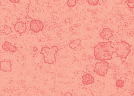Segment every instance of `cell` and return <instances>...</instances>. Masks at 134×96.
<instances>
[{
	"label": "cell",
	"instance_id": "5",
	"mask_svg": "<svg viewBox=\"0 0 134 96\" xmlns=\"http://www.w3.org/2000/svg\"><path fill=\"white\" fill-rule=\"evenodd\" d=\"M44 25L43 23L40 20L38 19H33L31 22L29 27L30 30L34 32V33H37L40 31H42L44 29Z\"/></svg>",
	"mask_w": 134,
	"mask_h": 96
},
{
	"label": "cell",
	"instance_id": "10",
	"mask_svg": "<svg viewBox=\"0 0 134 96\" xmlns=\"http://www.w3.org/2000/svg\"><path fill=\"white\" fill-rule=\"evenodd\" d=\"M82 83L84 85H89L94 83V78L90 74H86L82 76Z\"/></svg>",
	"mask_w": 134,
	"mask_h": 96
},
{
	"label": "cell",
	"instance_id": "8",
	"mask_svg": "<svg viewBox=\"0 0 134 96\" xmlns=\"http://www.w3.org/2000/svg\"><path fill=\"white\" fill-rule=\"evenodd\" d=\"M2 49H3L4 51H10V52H11V53H15L17 49L16 46L11 45V43L7 41H6L2 45Z\"/></svg>",
	"mask_w": 134,
	"mask_h": 96
},
{
	"label": "cell",
	"instance_id": "15",
	"mask_svg": "<svg viewBox=\"0 0 134 96\" xmlns=\"http://www.w3.org/2000/svg\"><path fill=\"white\" fill-rule=\"evenodd\" d=\"M126 3L127 4L128 7L130 8H134V0H128V1H126Z\"/></svg>",
	"mask_w": 134,
	"mask_h": 96
},
{
	"label": "cell",
	"instance_id": "17",
	"mask_svg": "<svg viewBox=\"0 0 134 96\" xmlns=\"http://www.w3.org/2000/svg\"><path fill=\"white\" fill-rule=\"evenodd\" d=\"M64 96H72V94L70 92H67L64 94Z\"/></svg>",
	"mask_w": 134,
	"mask_h": 96
},
{
	"label": "cell",
	"instance_id": "14",
	"mask_svg": "<svg viewBox=\"0 0 134 96\" xmlns=\"http://www.w3.org/2000/svg\"><path fill=\"white\" fill-rule=\"evenodd\" d=\"M67 5L70 7H74L77 4V0H68L67 2Z\"/></svg>",
	"mask_w": 134,
	"mask_h": 96
},
{
	"label": "cell",
	"instance_id": "12",
	"mask_svg": "<svg viewBox=\"0 0 134 96\" xmlns=\"http://www.w3.org/2000/svg\"><path fill=\"white\" fill-rule=\"evenodd\" d=\"M12 28L10 27L7 26L6 25L4 26L3 28L1 31V33L2 34L5 35L10 34V33H12Z\"/></svg>",
	"mask_w": 134,
	"mask_h": 96
},
{
	"label": "cell",
	"instance_id": "3",
	"mask_svg": "<svg viewBox=\"0 0 134 96\" xmlns=\"http://www.w3.org/2000/svg\"><path fill=\"white\" fill-rule=\"evenodd\" d=\"M59 51V48L56 46H53L51 47L45 46L41 48L40 54L43 55L44 62L49 65L53 64L56 62V54Z\"/></svg>",
	"mask_w": 134,
	"mask_h": 96
},
{
	"label": "cell",
	"instance_id": "16",
	"mask_svg": "<svg viewBox=\"0 0 134 96\" xmlns=\"http://www.w3.org/2000/svg\"><path fill=\"white\" fill-rule=\"evenodd\" d=\"M99 0H88V2L89 4L93 6H96V5H97L98 3H99Z\"/></svg>",
	"mask_w": 134,
	"mask_h": 96
},
{
	"label": "cell",
	"instance_id": "2",
	"mask_svg": "<svg viewBox=\"0 0 134 96\" xmlns=\"http://www.w3.org/2000/svg\"><path fill=\"white\" fill-rule=\"evenodd\" d=\"M132 46L124 40L117 43L116 44L113 46L114 50V53H116L117 57H120L121 59L127 58V56L132 51Z\"/></svg>",
	"mask_w": 134,
	"mask_h": 96
},
{
	"label": "cell",
	"instance_id": "18",
	"mask_svg": "<svg viewBox=\"0 0 134 96\" xmlns=\"http://www.w3.org/2000/svg\"><path fill=\"white\" fill-rule=\"evenodd\" d=\"M10 1L12 3H18L19 2V0H15V1H14V0H10Z\"/></svg>",
	"mask_w": 134,
	"mask_h": 96
},
{
	"label": "cell",
	"instance_id": "1",
	"mask_svg": "<svg viewBox=\"0 0 134 96\" xmlns=\"http://www.w3.org/2000/svg\"><path fill=\"white\" fill-rule=\"evenodd\" d=\"M112 42H100L94 47V55L95 59L101 61L111 60L114 53Z\"/></svg>",
	"mask_w": 134,
	"mask_h": 96
},
{
	"label": "cell",
	"instance_id": "13",
	"mask_svg": "<svg viewBox=\"0 0 134 96\" xmlns=\"http://www.w3.org/2000/svg\"><path fill=\"white\" fill-rule=\"evenodd\" d=\"M115 85L118 88H123L124 85V81L121 79H118L116 81Z\"/></svg>",
	"mask_w": 134,
	"mask_h": 96
},
{
	"label": "cell",
	"instance_id": "19",
	"mask_svg": "<svg viewBox=\"0 0 134 96\" xmlns=\"http://www.w3.org/2000/svg\"><path fill=\"white\" fill-rule=\"evenodd\" d=\"M131 96H134V92L133 93V94H132V95H131Z\"/></svg>",
	"mask_w": 134,
	"mask_h": 96
},
{
	"label": "cell",
	"instance_id": "4",
	"mask_svg": "<svg viewBox=\"0 0 134 96\" xmlns=\"http://www.w3.org/2000/svg\"><path fill=\"white\" fill-rule=\"evenodd\" d=\"M109 64L106 61H101L95 64L94 72L101 76L104 77L109 68Z\"/></svg>",
	"mask_w": 134,
	"mask_h": 96
},
{
	"label": "cell",
	"instance_id": "7",
	"mask_svg": "<svg viewBox=\"0 0 134 96\" xmlns=\"http://www.w3.org/2000/svg\"><path fill=\"white\" fill-rule=\"evenodd\" d=\"M1 70L4 72H10L12 71V65L10 60H2L0 63Z\"/></svg>",
	"mask_w": 134,
	"mask_h": 96
},
{
	"label": "cell",
	"instance_id": "6",
	"mask_svg": "<svg viewBox=\"0 0 134 96\" xmlns=\"http://www.w3.org/2000/svg\"><path fill=\"white\" fill-rule=\"evenodd\" d=\"M26 23L23 22H17L14 25L15 30L17 33L20 34H22L25 33L26 31Z\"/></svg>",
	"mask_w": 134,
	"mask_h": 96
},
{
	"label": "cell",
	"instance_id": "9",
	"mask_svg": "<svg viewBox=\"0 0 134 96\" xmlns=\"http://www.w3.org/2000/svg\"><path fill=\"white\" fill-rule=\"evenodd\" d=\"M113 36V31L109 28H104L102 32L100 33V36L104 39L108 40L109 38Z\"/></svg>",
	"mask_w": 134,
	"mask_h": 96
},
{
	"label": "cell",
	"instance_id": "11",
	"mask_svg": "<svg viewBox=\"0 0 134 96\" xmlns=\"http://www.w3.org/2000/svg\"><path fill=\"white\" fill-rule=\"evenodd\" d=\"M80 46H81V40L79 39H74L69 44L70 48L74 50L79 49Z\"/></svg>",
	"mask_w": 134,
	"mask_h": 96
}]
</instances>
